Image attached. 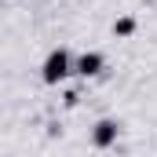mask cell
<instances>
[{"instance_id":"1","label":"cell","mask_w":157,"mask_h":157,"mask_svg":"<svg viewBox=\"0 0 157 157\" xmlns=\"http://www.w3.org/2000/svg\"><path fill=\"white\" fill-rule=\"evenodd\" d=\"M66 77H73V55L66 51V48H55V51H48V59L40 62V80L44 84H62Z\"/></svg>"},{"instance_id":"2","label":"cell","mask_w":157,"mask_h":157,"mask_svg":"<svg viewBox=\"0 0 157 157\" xmlns=\"http://www.w3.org/2000/svg\"><path fill=\"white\" fill-rule=\"evenodd\" d=\"M102 70H106V55H102V51H84V55L73 59V73L84 77V80H88V77H99Z\"/></svg>"},{"instance_id":"3","label":"cell","mask_w":157,"mask_h":157,"mask_svg":"<svg viewBox=\"0 0 157 157\" xmlns=\"http://www.w3.org/2000/svg\"><path fill=\"white\" fill-rule=\"evenodd\" d=\"M117 135H121V124L110 121V117H102L91 128V146H95V150H110V146L117 143Z\"/></svg>"},{"instance_id":"4","label":"cell","mask_w":157,"mask_h":157,"mask_svg":"<svg viewBox=\"0 0 157 157\" xmlns=\"http://www.w3.org/2000/svg\"><path fill=\"white\" fill-rule=\"evenodd\" d=\"M139 29V22H135V15H121L117 22H113V37H121V40H128L132 33Z\"/></svg>"}]
</instances>
